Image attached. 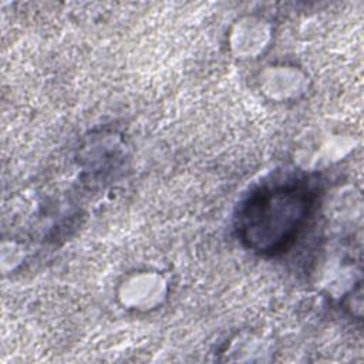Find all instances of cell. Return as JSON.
I'll return each mask as SVG.
<instances>
[{"mask_svg": "<svg viewBox=\"0 0 364 364\" xmlns=\"http://www.w3.org/2000/svg\"><path fill=\"white\" fill-rule=\"evenodd\" d=\"M320 192L318 183L301 173L262 182L240 200L235 212L237 240L263 257L286 253L314 218Z\"/></svg>", "mask_w": 364, "mask_h": 364, "instance_id": "6da1fadb", "label": "cell"}]
</instances>
